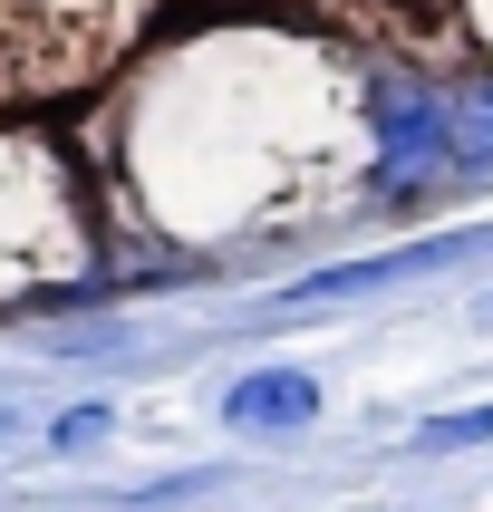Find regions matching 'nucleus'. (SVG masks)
I'll use <instances>...</instances> for the list:
<instances>
[{
  "instance_id": "nucleus-1",
  "label": "nucleus",
  "mask_w": 493,
  "mask_h": 512,
  "mask_svg": "<svg viewBox=\"0 0 493 512\" xmlns=\"http://www.w3.org/2000/svg\"><path fill=\"white\" fill-rule=\"evenodd\" d=\"M145 0H0V107L68 97L136 39Z\"/></svg>"
},
{
  "instance_id": "nucleus-2",
  "label": "nucleus",
  "mask_w": 493,
  "mask_h": 512,
  "mask_svg": "<svg viewBox=\"0 0 493 512\" xmlns=\"http://www.w3.org/2000/svg\"><path fill=\"white\" fill-rule=\"evenodd\" d=\"M455 174V145H445V87L426 68H377L368 78V194L416 203Z\"/></svg>"
},
{
  "instance_id": "nucleus-3",
  "label": "nucleus",
  "mask_w": 493,
  "mask_h": 512,
  "mask_svg": "<svg viewBox=\"0 0 493 512\" xmlns=\"http://www.w3.org/2000/svg\"><path fill=\"white\" fill-rule=\"evenodd\" d=\"M474 252H484V223H455V232H426V242H397V252L310 271L281 310H329V300H358V290H397V281H426V271H455V261H474Z\"/></svg>"
},
{
  "instance_id": "nucleus-4",
  "label": "nucleus",
  "mask_w": 493,
  "mask_h": 512,
  "mask_svg": "<svg viewBox=\"0 0 493 512\" xmlns=\"http://www.w3.org/2000/svg\"><path fill=\"white\" fill-rule=\"evenodd\" d=\"M310 416H319V377H300V368H252L223 397L232 435H290V426H310Z\"/></svg>"
},
{
  "instance_id": "nucleus-5",
  "label": "nucleus",
  "mask_w": 493,
  "mask_h": 512,
  "mask_svg": "<svg viewBox=\"0 0 493 512\" xmlns=\"http://www.w3.org/2000/svg\"><path fill=\"white\" fill-rule=\"evenodd\" d=\"M445 145H455V174H464V184L493 174V68H474V78L445 87Z\"/></svg>"
},
{
  "instance_id": "nucleus-6",
  "label": "nucleus",
  "mask_w": 493,
  "mask_h": 512,
  "mask_svg": "<svg viewBox=\"0 0 493 512\" xmlns=\"http://www.w3.org/2000/svg\"><path fill=\"white\" fill-rule=\"evenodd\" d=\"M455 445H493V406H464V416H426L416 426V455H455Z\"/></svg>"
},
{
  "instance_id": "nucleus-7",
  "label": "nucleus",
  "mask_w": 493,
  "mask_h": 512,
  "mask_svg": "<svg viewBox=\"0 0 493 512\" xmlns=\"http://www.w3.org/2000/svg\"><path fill=\"white\" fill-rule=\"evenodd\" d=\"M97 435H107V406H68L58 416V445H97Z\"/></svg>"
}]
</instances>
